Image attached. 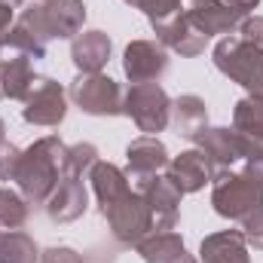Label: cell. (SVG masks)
<instances>
[{"instance_id": "cell-35", "label": "cell", "mask_w": 263, "mask_h": 263, "mask_svg": "<svg viewBox=\"0 0 263 263\" xmlns=\"http://www.w3.org/2000/svg\"><path fill=\"white\" fill-rule=\"evenodd\" d=\"M3 132H6V123H3V120H0V141H3Z\"/></svg>"}, {"instance_id": "cell-9", "label": "cell", "mask_w": 263, "mask_h": 263, "mask_svg": "<svg viewBox=\"0 0 263 263\" xmlns=\"http://www.w3.org/2000/svg\"><path fill=\"white\" fill-rule=\"evenodd\" d=\"M65 114H67L65 89L49 77H37L31 92L25 95L22 120L31 123V126H40V129H55V126H62Z\"/></svg>"}, {"instance_id": "cell-15", "label": "cell", "mask_w": 263, "mask_h": 263, "mask_svg": "<svg viewBox=\"0 0 263 263\" xmlns=\"http://www.w3.org/2000/svg\"><path fill=\"white\" fill-rule=\"evenodd\" d=\"M165 178H168L181 193H199L205 184L214 181V168H211V162L205 159V153L196 147V150L178 153V156L168 162Z\"/></svg>"}, {"instance_id": "cell-6", "label": "cell", "mask_w": 263, "mask_h": 263, "mask_svg": "<svg viewBox=\"0 0 263 263\" xmlns=\"http://www.w3.org/2000/svg\"><path fill=\"white\" fill-rule=\"evenodd\" d=\"M123 114L144 135H159L172 123V98L159 83H135L123 95Z\"/></svg>"}, {"instance_id": "cell-22", "label": "cell", "mask_w": 263, "mask_h": 263, "mask_svg": "<svg viewBox=\"0 0 263 263\" xmlns=\"http://www.w3.org/2000/svg\"><path fill=\"white\" fill-rule=\"evenodd\" d=\"M172 126L181 138L193 141L202 129H208V107L199 95H181L172 101Z\"/></svg>"}, {"instance_id": "cell-27", "label": "cell", "mask_w": 263, "mask_h": 263, "mask_svg": "<svg viewBox=\"0 0 263 263\" xmlns=\"http://www.w3.org/2000/svg\"><path fill=\"white\" fill-rule=\"evenodd\" d=\"M135 9H141L153 25V22H162L175 12H181V0H135Z\"/></svg>"}, {"instance_id": "cell-8", "label": "cell", "mask_w": 263, "mask_h": 263, "mask_svg": "<svg viewBox=\"0 0 263 263\" xmlns=\"http://www.w3.org/2000/svg\"><path fill=\"white\" fill-rule=\"evenodd\" d=\"M193 144L205 153V159L211 162L214 175L227 172V168H236L248 156L260 153V147H254L245 135H239L236 129H202L193 138Z\"/></svg>"}, {"instance_id": "cell-32", "label": "cell", "mask_w": 263, "mask_h": 263, "mask_svg": "<svg viewBox=\"0 0 263 263\" xmlns=\"http://www.w3.org/2000/svg\"><path fill=\"white\" fill-rule=\"evenodd\" d=\"M12 22H15V9L0 3V52H3V46H6V37H9Z\"/></svg>"}, {"instance_id": "cell-13", "label": "cell", "mask_w": 263, "mask_h": 263, "mask_svg": "<svg viewBox=\"0 0 263 263\" xmlns=\"http://www.w3.org/2000/svg\"><path fill=\"white\" fill-rule=\"evenodd\" d=\"M184 12L205 37L236 34V28L245 18V12H239L230 0H190V9Z\"/></svg>"}, {"instance_id": "cell-11", "label": "cell", "mask_w": 263, "mask_h": 263, "mask_svg": "<svg viewBox=\"0 0 263 263\" xmlns=\"http://www.w3.org/2000/svg\"><path fill=\"white\" fill-rule=\"evenodd\" d=\"M123 70L135 83H156L168 70V49L159 40H132L123 55Z\"/></svg>"}, {"instance_id": "cell-21", "label": "cell", "mask_w": 263, "mask_h": 263, "mask_svg": "<svg viewBox=\"0 0 263 263\" xmlns=\"http://www.w3.org/2000/svg\"><path fill=\"white\" fill-rule=\"evenodd\" d=\"M89 181H92V190H95V199H98V208H101V211L132 190L129 175L120 172V168L110 165V162H98V165L89 172Z\"/></svg>"}, {"instance_id": "cell-1", "label": "cell", "mask_w": 263, "mask_h": 263, "mask_svg": "<svg viewBox=\"0 0 263 263\" xmlns=\"http://www.w3.org/2000/svg\"><path fill=\"white\" fill-rule=\"evenodd\" d=\"M211 205L220 217L242 223L263 208V150L239 162L236 168L217 172L211 181Z\"/></svg>"}, {"instance_id": "cell-5", "label": "cell", "mask_w": 263, "mask_h": 263, "mask_svg": "<svg viewBox=\"0 0 263 263\" xmlns=\"http://www.w3.org/2000/svg\"><path fill=\"white\" fill-rule=\"evenodd\" d=\"M104 220H107V227H110V236L123 245V248H138L153 230H156V223H153V211H150V205H147V199L141 196L135 187H132L126 196H120L114 205H107L104 211Z\"/></svg>"}, {"instance_id": "cell-34", "label": "cell", "mask_w": 263, "mask_h": 263, "mask_svg": "<svg viewBox=\"0 0 263 263\" xmlns=\"http://www.w3.org/2000/svg\"><path fill=\"white\" fill-rule=\"evenodd\" d=\"M0 3H3V6H12V9H18V6H22V0H0Z\"/></svg>"}, {"instance_id": "cell-26", "label": "cell", "mask_w": 263, "mask_h": 263, "mask_svg": "<svg viewBox=\"0 0 263 263\" xmlns=\"http://www.w3.org/2000/svg\"><path fill=\"white\" fill-rule=\"evenodd\" d=\"M98 147L95 144H73L67 147V159H65V175L70 178H89V172L98 165Z\"/></svg>"}, {"instance_id": "cell-24", "label": "cell", "mask_w": 263, "mask_h": 263, "mask_svg": "<svg viewBox=\"0 0 263 263\" xmlns=\"http://www.w3.org/2000/svg\"><path fill=\"white\" fill-rule=\"evenodd\" d=\"M40 248L25 230H0V263H37Z\"/></svg>"}, {"instance_id": "cell-18", "label": "cell", "mask_w": 263, "mask_h": 263, "mask_svg": "<svg viewBox=\"0 0 263 263\" xmlns=\"http://www.w3.org/2000/svg\"><path fill=\"white\" fill-rule=\"evenodd\" d=\"M202 263H251L242 230H220L202 239Z\"/></svg>"}, {"instance_id": "cell-14", "label": "cell", "mask_w": 263, "mask_h": 263, "mask_svg": "<svg viewBox=\"0 0 263 263\" xmlns=\"http://www.w3.org/2000/svg\"><path fill=\"white\" fill-rule=\"evenodd\" d=\"M126 159H129V181L138 184V181H147L153 175H162L172 162L165 144L156 138V135H141L135 138L129 147H126Z\"/></svg>"}, {"instance_id": "cell-20", "label": "cell", "mask_w": 263, "mask_h": 263, "mask_svg": "<svg viewBox=\"0 0 263 263\" xmlns=\"http://www.w3.org/2000/svg\"><path fill=\"white\" fill-rule=\"evenodd\" d=\"M37 73H34V59L15 52L12 59L0 62V86H3V98H15L25 101V95L31 92Z\"/></svg>"}, {"instance_id": "cell-10", "label": "cell", "mask_w": 263, "mask_h": 263, "mask_svg": "<svg viewBox=\"0 0 263 263\" xmlns=\"http://www.w3.org/2000/svg\"><path fill=\"white\" fill-rule=\"evenodd\" d=\"M132 187L147 199V205H150V211H153V223H156L153 233L175 230V223H178V217H181V199H184V193L165 178V172H162V175H153V178H147V181H138V184H132Z\"/></svg>"}, {"instance_id": "cell-29", "label": "cell", "mask_w": 263, "mask_h": 263, "mask_svg": "<svg viewBox=\"0 0 263 263\" xmlns=\"http://www.w3.org/2000/svg\"><path fill=\"white\" fill-rule=\"evenodd\" d=\"M242 236H245V242H248L251 248L263 251V208L254 211V214H248V217L242 220Z\"/></svg>"}, {"instance_id": "cell-2", "label": "cell", "mask_w": 263, "mask_h": 263, "mask_svg": "<svg viewBox=\"0 0 263 263\" xmlns=\"http://www.w3.org/2000/svg\"><path fill=\"white\" fill-rule=\"evenodd\" d=\"M65 159H67V147L62 144L59 135H46L37 144H31L28 150H22L15 184L31 205H46L49 202V196L55 193V187L65 178Z\"/></svg>"}, {"instance_id": "cell-19", "label": "cell", "mask_w": 263, "mask_h": 263, "mask_svg": "<svg viewBox=\"0 0 263 263\" xmlns=\"http://www.w3.org/2000/svg\"><path fill=\"white\" fill-rule=\"evenodd\" d=\"M138 254L144 257V263H199L184 239L175 233V230H165V233H150L141 245H138Z\"/></svg>"}, {"instance_id": "cell-36", "label": "cell", "mask_w": 263, "mask_h": 263, "mask_svg": "<svg viewBox=\"0 0 263 263\" xmlns=\"http://www.w3.org/2000/svg\"><path fill=\"white\" fill-rule=\"evenodd\" d=\"M126 3H129V6H135V0H126Z\"/></svg>"}, {"instance_id": "cell-25", "label": "cell", "mask_w": 263, "mask_h": 263, "mask_svg": "<svg viewBox=\"0 0 263 263\" xmlns=\"http://www.w3.org/2000/svg\"><path fill=\"white\" fill-rule=\"evenodd\" d=\"M28 217H31V202L9 187H0V227L22 230L28 223Z\"/></svg>"}, {"instance_id": "cell-23", "label": "cell", "mask_w": 263, "mask_h": 263, "mask_svg": "<svg viewBox=\"0 0 263 263\" xmlns=\"http://www.w3.org/2000/svg\"><path fill=\"white\" fill-rule=\"evenodd\" d=\"M233 129L263 150V95H245L233 110Z\"/></svg>"}, {"instance_id": "cell-33", "label": "cell", "mask_w": 263, "mask_h": 263, "mask_svg": "<svg viewBox=\"0 0 263 263\" xmlns=\"http://www.w3.org/2000/svg\"><path fill=\"white\" fill-rule=\"evenodd\" d=\"M114 251H92L89 257H86V263H114Z\"/></svg>"}, {"instance_id": "cell-4", "label": "cell", "mask_w": 263, "mask_h": 263, "mask_svg": "<svg viewBox=\"0 0 263 263\" xmlns=\"http://www.w3.org/2000/svg\"><path fill=\"white\" fill-rule=\"evenodd\" d=\"M214 67L248 89V95H263V49L239 34H230L214 46Z\"/></svg>"}, {"instance_id": "cell-12", "label": "cell", "mask_w": 263, "mask_h": 263, "mask_svg": "<svg viewBox=\"0 0 263 263\" xmlns=\"http://www.w3.org/2000/svg\"><path fill=\"white\" fill-rule=\"evenodd\" d=\"M153 31H156V40L165 49L181 52L184 59H193L199 52H205V43H208V37L187 18L184 9L168 15V18H162V22H153Z\"/></svg>"}, {"instance_id": "cell-28", "label": "cell", "mask_w": 263, "mask_h": 263, "mask_svg": "<svg viewBox=\"0 0 263 263\" xmlns=\"http://www.w3.org/2000/svg\"><path fill=\"white\" fill-rule=\"evenodd\" d=\"M18 162H22V150L9 141H0V181H15Z\"/></svg>"}, {"instance_id": "cell-37", "label": "cell", "mask_w": 263, "mask_h": 263, "mask_svg": "<svg viewBox=\"0 0 263 263\" xmlns=\"http://www.w3.org/2000/svg\"><path fill=\"white\" fill-rule=\"evenodd\" d=\"M0 98H3V86H0Z\"/></svg>"}, {"instance_id": "cell-31", "label": "cell", "mask_w": 263, "mask_h": 263, "mask_svg": "<svg viewBox=\"0 0 263 263\" xmlns=\"http://www.w3.org/2000/svg\"><path fill=\"white\" fill-rule=\"evenodd\" d=\"M40 263H86V254H80L67 245H59V248L40 251Z\"/></svg>"}, {"instance_id": "cell-16", "label": "cell", "mask_w": 263, "mask_h": 263, "mask_svg": "<svg viewBox=\"0 0 263 263\" xmlns=\"http://www.w3.org/2000/svg\"><path fill=\"white\" fill-rule=\"evenodd\" d=\"M86 208H89L86 184H83V178H70V175L62 178V184L46 202V214L52 223H73L86 214Z\"/></svg>"}, {"instance_id": "cell-38", "label": "cell", "mask_w": 263, "mask_h": 263, "mask_svg": "<svg viewBox=\"0 0 263 263\" xmlns=\"http://www.w3.org/2000/svg\"><path fill=\"white\" fill-rule=\"evenodd\" d=\"M22 3H25V0H22Z\"/></svg>"}, {"instance_id": "cell-17", "label": "cell", "mask_w": 263, "mask_h": 263, "mask_svg": "<svg viewBox=\"0 0 263 263\" xmlns=\"http://www.w3.org/2000/svg\"><path fill=\"white\" fill-rule=\"evenodd\" d=\"M114 43L104 31H80L70 43V59L80 73H101V67L110 62Z\"/></svg>"}, {"instance_id": "cell-3", "label": "cell", "mask_w": 263, "mask_h": 263, "mask_svg": "<svg viewBox=\"0 0 263 263\" xmlns=\"http://www.w3.org/2000/svg\"><path fill=\"white\" fill-rule=\"evenodd\" d=\"M18 22L28 25L49 46V40H70L83 31L86 3L83 0H34L28 9H22Z\"/></svg>"}, {"instance_id": "cell-7", "label": "cell", "mask_w": 263, "mask_h": 263, "mask_svg": "<svg viewBox=\"0 0 263 263\" xmlns=\"http://www.w3.org/2000/svg\"><path fill=\"white\" fill-rule=\"evenodd\" d=\"M123 89L117 80L104 73H80L70 83L73 104L89 117H120L123 114Z\"/></svg>"}, {"instance_id": "cell-30", "label": "cell", "mask_w": 263, "mask_h": 263, "mask_svg": "<svg viewBox=\"0 0 263 263\" xmlns=\"http://www.w3.org/2000/svg\"><path fill=\"white\" fill-rule=\"evenodd\" d=\"M236 34L242 40H248V43H254V46L263 49V15H245L242 25L236 28Z\"/></svg>"}]
</instances>
